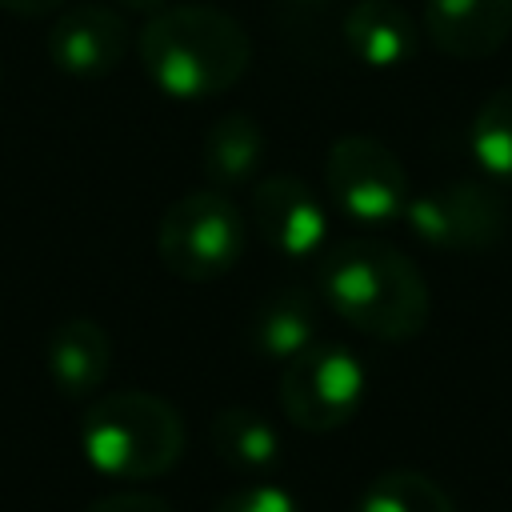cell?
Wrapping results in <instances>:
<instances>
[{"label": "cell", "instance_id": "6da1fadb", "mask_svg": "<svg viewBox=\"0 0 512 512\" xmlns=\"http://www.w3.org/2000/svg\"><path fill=\"white\" fill-rule=\"evenodd\" d=\"M316 284L320 300L344 324L384 344L420 336L432 312L424 272L396 244L372 236L332 244L320 260Z\"/></svg>", "mask_w": 512, "mask_h": 512}, {"label": "cell", "instance_id": "7a4b0ae2", "mask_svg": "<svg viewBox=\"0 0 512 512\" xmlns=\"http://www.w3.org/2000/svg\"><path fill=\"white\" fill-rule=\"evenodd\" d=\"M136 56L164 96L212 100L244 80L252 36L216 4H168L136 32Z\"/></svg>", "mask_w": 512, "mask_h": 512}, {"label": "cell", "instance_id": "3957f363", "mask_svg": "<svg viewBox=\"0 0 512 512\" xmlns=\"http://www.w3.org/2000/svg\"><path fill=\"white\" fill-rule=\"evenodd\" d=\"M80 452L112 480H156L184 452V420L156 392H108L80 416Z\"/></svg>", "mask_w": 512, "mask_h": 512}, {"label": "cell", "instance_id": "277c9868", "mask_svg": "<svg viewBox=\"0 0 512 512\" xmlns=\"http://www.w3.org/2000/svg\"><path fill=\"white\" fill-rule=\"evenodd\" d=\"M248 248V220L220 188H196L172 200L156 224V256L184 284L228 276Z\"/></svg>", "mask_w": 512, "mask_h": 512}, {"label": "cell", "instance_id": "5b68a950", "mask_svg": "<svg viewBox=\"0 0 512 512\" xmlns=\"http://www.w3.org/2000/svg\"><path fill=\"white\" fill-rule=\"evenodd\" d=\"M364 392H368V376L360 356L332 340L308 344L300 356L284 364L280 376V408L288 424H296L300 432L344 428L360 412Z\"/></svg>", "mask_w": 512, "mask_h": 512}, {"label": "cell", "instance_id": "8992f818", "mask_svg": "<svg viewBox=\"0 0 512 512\" xmlns=\"http://www.w3.org/2000/svg\"><path fill=\"white\" fill-rule=\"evenodd\" d=\"M324 192L340 216L364 228L396 224L412 200L400 156L376 136H340L324 156Z\"/></svg>", "mask_w": 512, "mask_h": 512}, {"label": "cell", "instance_id": "52a82bcc", "mask_svg": "<svg viewBox=\"0 0 512 512\" xmlns=\"http://www.w3.org/2000/svg\"><path fill=\"white\" fill-rule=\"evenodd\" d=\"M404 220L416 240L444 252H480L504 236L508 204L480 180H448L408 200Z\"/></svg>", "mask_w": 512, "mask_h": 512}, {"label": "cell", "instance_id": "ba28073f", "mask_svg": "<svg viewBox=\"0 0 512 512\" xmlns=\"http://www.w3.org/2000/svg\"><path fill=\"white\" fill-rule=\"evenodd\" d=\"M248 224L272 252H280L288 260H308L328 240L324 200L300 176L256 180L252 196H248Z\"/></svg>", "mask_w": 512, "mask_h": 512}, {"label": "cell", "instance_id": "9c48e42d", "mask_svg": "<svg viewBox=\"0 0 512 512\" xmlns=\"http://www.w3.org/2000/svg\"><path fill=\"white\" fill-rule=\"evenodd\" d=\"M132 48L128 20L96 0L64 4L48 28V60L80 80L112 76Z\"/></svg>", "mask_w": 512, "mask_h": 512}, {"label": "cell", "instance_id": "30bf717a", "mask_svg": "<svg viewBox=\"0 0 512 512\" xmlns=\"http://www.w3.org/2000/svg\"><path fill=\"white\" fill-rule=\"evenodd\" d=\"M424 36L452 60H484L512 36V0H424Z\"/></svg>", "mask_w": 512, "mask_h": 512}, {"label": "cell", "instance_id": "8fae6325", "mask_svg": "<svg viewBox=\"0 0 512 512\" xmlns=\"http://www.w3.org/2000/svg\"><path fill=\"white\" fill-rule=\"evenodd\" d=\"M44 364H48V380H52V388L60 396L88 400L108 380L112 340L96 320L72 316V320L52 328L48 348H44Z\"/></svg>", "mask_w": 512, "mask_h": 512}, {"label": "cell", "instance_id": "7c38bea8", "mask_svg": "<svg viewBox=\"0 0 512 512\" xmlns=\"http://www.w3.org/2000/svg\"><path fill=\"white\" fill-rule=\"evenodd\" d=\"M344 44L364 68L388 72L416 56L420 28L396 0H356L344 16Z\"/></svg>", "mask_w": 512, "mask_h": 512}, {"label": "cell", "instance_id": "4fadbf2b", "mask_svg": "<svg viewBox=\"0 0 512 512\" xmlns=\"http://www.w3.org/2000/svg\"><path fill=\"white\" fill-rule=\"evenodd\" d=\"M316 332H320V308H316V296L300 284H280L268 296H260L248 320L252 348L280 364H288L308 344H316L320 340Z\"/></svg>", "mask_w": 512, "mask_h": 512}, {"label": "cell", "instance_id": "5bb4252c", "mask_svg": "<svg viewBox=\"0 0 512 512\" xmlns=\"http://www.w3.org/2000/svg\"><path fill=\"white\" fill-rule=\"evenodd\" d=\"M264 160V132L248 112H224L200 148V164L204 176L212 180V188H232V184H248L256 176Z\"/></svg>", "mask_w": 512, "mask_h": 512}, {"label": "cell", "instance_id": "9a60e30c", "mask_svg": "<svg viewBox=\"0 0 512 512\" xmlns=\"http://www.w3.org/2000/svg\"><path fill=\"white\" fill-rule=\"evenodd\" d=\"M208 440H212V452L236 472H268L280 456L276 428L256 408H244V404L220 408L212 416Z\"/></svg>", "mask_w": 512, "mask_h": 512}, {"label": "cell", "instance_id": "2e32d148", "mask_svg": "<svg viewBox=\"0 0 512 512\" xmlns=\"http://www.w3.org/2000/svg\"><path fill=\"white\" fill-rule=\"evenodd\" d=\"M472 160L500 184H512V84L484 96L468 128Z\"/></svg>", "mask_w": 512, "mask_h": 512}, {"label": "cell", "instance_id": "e0dca14e", "mask_svg": "<svg viewBox=\"0 0 512 512\" xmlns=\"http://www.w3.org/2000/svg\"><path fill=\"white\" fill-rule=\"evenodd\" d=\"M352 512H456V504L432 476L416 468H392L360 492Z\"/></svg>", "mask_w": 512, "mask_h": 512}, {"label": "cell", "instance_id": "ac0fdd59", "mask_svg": "<svg viewBox=\"0 0 512 512\" xmlns=\"http://www.w3.org/2000/svg\"><path fill=\"white\" fill-rule=\"evenodd\" d=\"M212 512H300V504H296V496L288 488L248 484V488H236L232 496H224Z\"/></svg>", "mask_w": 512, "mask_h": 512}, {"label": "cell", "instance_id": "d6986e66", "mask_svg": "<svg viewBox=\"0 0 512 512\" xmlns=\"http://www.w3.org/2000/svg\"><path fill=\"white\" fill-rule=\"evenodd\" d=\"M84 512H172V504H168L164 496H156V492H136V488H128V492H112V496L92 500Z\"/></svg>", "mask_w": 512, "mask_h": 512}, {"label": "cell", "instance_id": "ffe728a7", "mask_svg": "<svg viewBox=\"0 0 512 512\" xmlns=\"http://www.w3.org/2000/svg\"><path fill=\"white\" fill-rule=\"evenodd\" d=\"M68 0H0L4 12H16V16H48V12H60Z\"/></svg>", "mask_w": 512, "mask_h": 512}, {"label": "cell", "instance_id": "44dd1931", "mask_svg": "<svg viewBox=\"0 0 512 512\" xmlns=\"http://www.w3.org/2000/svg\"><path fill=\"white\" fill-rule=\"evenodd\" d=\"M124 12H136V16H156L160 8H168L172 0H116Z\"/></svg>", "mask_w": 512, "mask_h": 512}, {"label": "cell", "instance_id": "7402d4cb", "mask_svg": "<svg viewBox=\"0 0 512 512\" xmlns=\"http://www.w3.org/2000/svg\"><path fill=\"white\" fill-rule=\"evenodd\" d=\"M296 4H320V0H296Z\"/></svg>", "mask_w": 512, "mask_h": 512}]
</instances>
